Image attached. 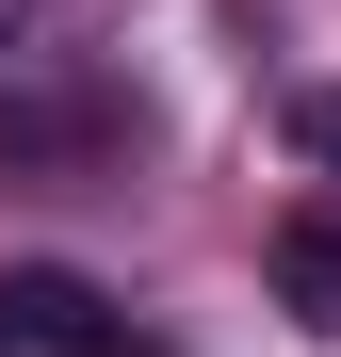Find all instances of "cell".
I'll return each mask as SVG.
<instances>
[{"instance_id":"obj_3","label":"cell","mask_w":341,"mask_h":357,"mask_svg":"<svg viewBox=\"0 0 341 357\" xmlns=\"http://www.w3.org/2000/svg\"><path fill=\"white\" fill-rule=\"evenodd\" d=\"M293 146H309V162L341 178V82H309V98H293Z\"/></svg>"},{"instance_id":"obj_1","label":"cell","mask_w":341,"mask_h":357,"mask_svg":"<svg viewBox=\"0 0 341 357\" xmlns=\"http://www.w3.org/2000/svg\"><path fill=\"white\" fill-rule=\"evenodd\" d=\"M114 341V292L82 260H17L0 276V357H98Z\"/></svg>"},{"instance_id":"obj_4","label":"cell","mask_w":341,"mask_h":357,"mask_svg":"<svg viewBox=\"0 0 341 357\" xmlns=\"http://www.w3.org/2000/svg\"><path fill=\"white\" fill-rule=\"evenodd\" d=\"M33 17H49V0H0V49H17V33H33Z\"/></svg>"},{"instance_id":"obj_2","label":"cell","mask_w":341,"mask_h":357,"mask_svg":"<svg viewBox=\"0 0 341 357\" xmlns=\"http://www.w3.org/2000/svg\"><path fill=\"white\" fill-rule=\"evenodd\" d=\"M260 276H276V309H293L309 341H341V211H276Z\"/></svg>"}]
</instances>
